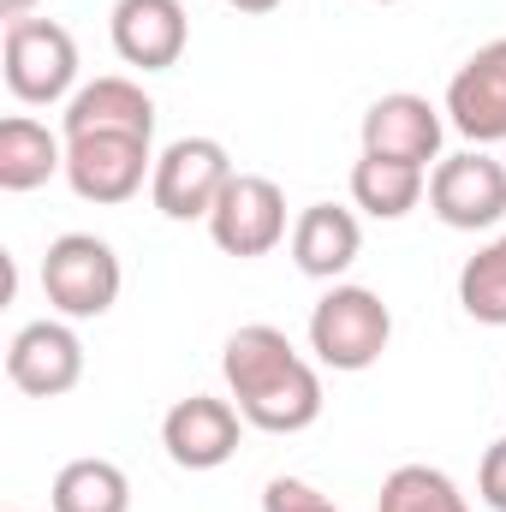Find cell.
Here are the masks:
<instances>
[{
	"label": "cell",
	"instance_id": "1",
	"mask_svg": "<svg viewBox=\"0 0 506 512\" xmlns=\"http://www.w3.org/2000/svg\"><path fill=\"white\" fill-rule=\"evenodd\" d=\"M221 376L239 405V417L262 435H298L322 417V376L292 352V340L268 322H251L227 340Z\"/></svg>",
	"mask_w": 506,
	"mask_h": 512
},
{
	"label": "cell",
	"instance_id": "2",
	"mask_svg": "<svg viewBox=\"0 0 506 512\" xmlns=\"http://www.w3.org/2000/svg\"><path fill=\"white\" fill-rule=\"evenodd\" d=\"M387 340H393V310L370 286H334L310 310V352L340 376H358V370L381 364Z\"/></svg>",
	"mask_w": 506,
	"mask_h": 512
},
{
	"label": "cell",
	"instance_id": "3",
	"mask_svg": "<svg viewBox=\"0 0 506 512\" xmlns=\"http://www.w3.org/2000/svg\"><path fill=\"white\" fill-rule=\"evenodd\" d=\"M120 256L108 239L96 233H60L48 256H42V292L48 304L66 316V322H90V316H108L120 304Z\"/></svg>",
	"mask_w": 506,
	"mask_h": 512
},
{
	"label": "cell",
	"instance_id": "4",
	"mask_svg": "<svg viewBox=\"0 0 506 512\" xmlns=\"http://www.w3.org/2000/svg\"><path fill=\"white\" fill-rule=\"evenodd\" d=\"M233 155L227 143L215 137H179L155 155V173H149V197L167 221H209L221 191L233 185Z\"/></svg>",
	"mask_w": 506,
	"mask_h": 512
},
{
	"label": "cell",
	"instance_id": "5",
	"mask_svg": "<svg viewBox=\"0 0 506 512\" xmlns=\"http://www.w3.org/2000/svg\"><path fill=\"white\" fill-rule=\"evenodd\" d=\"M78 84V42L54 18H18L6 24V90L30 108H54Z\"/></svg>",
	"mask_w": 506,
	"mask_h": 512
},
{
	"label": "cell",
	"instance_id": "6",
	"mask_svg": "<svg viewBox=\"0 0 506 512\" xmlns=\"http://www.w3.org/2000/svg\"><path fill=\"white\" fill-rule=\"evenodd\" d=\"M429 209L441 215V227L453 233H483L506 221V167L483 149L447 155L429 173Z\"/></svg>",
	"mask_w": 506,
	"mask_h": 512
},
{
	"label": "cell",
	"instance_id": "7",
	"mask_svg": "<svg viewBox=\"0 0 506 512\" xmlns=\"http://www.w3.org/2000/svg\"><path fill=\"white\" fill-rule=\"evenodd\" d=\"M155 173V155H149V137H66V185L84 197V203H131L143 191V179Z\"/></svg>",
	"mask_w": 506,
	"mask_h": 512
},
{
	"label": "cell",
	"instance_id": "8",
	"mask_svg": "<svg viewBox=\"0 0 506 512\" xmlns=\"http://www.w3.org/2000/svg\"><path fill=\"white\" fill-rule=\"evenodd\" d=\"M209 239L227 256H268L286 239V191L262 173H233L209 215Z\"/></svg>",
	"mask_w": 506,
	"mask_h": 512
},
{
	"label": "cell",
	"instance_id": "9",
	"mask_svg": "<svg viewBox=\"0 0 506 512\" xmlns=\"http://www.w3.org/2000/svg\"><path fill=\"white\" fill-rule=\"evenodd\" d=\"M239 429H245V417L233 399L191 393L161 417V447L179 471H221L239 453Z\"/></svg>",
	"mask_w": 506,
	"mask_h": 512
},
{
	"label": "cell",
	"instance_id": "10",
	"mask_svg": "<svg viewBox=\"0 0 506 512\" xmlns=\"http://www.w3.org/2000/svg\"><path fill=\"white\" fill-rule=\"evenodd\" d=\"M6 382L30 399H60L84 382V340L66 322H30L6 346Z\"/></svg>",
	"mask_w": 506,
	"mask_h": 512
},
{
	"label": "cell",
	"instance_id": "11",
	"mask_svg": "<svg viewBox=\"0 0 506 512\" xmlns=\"http://www.w3.org/2000/svg\"><path fill=\"white\" fill-rule=\"evenodd\" d=\"M447 120L471 143H506V36L483 42L447 84Z\"/></svg>",
	"mask_w": 506,
	"mask_h": 512
},
{
	"label": "cell",
	"instance_id": "12",
	"mask_svg": "<svg viewBox=\"0 0 506 512\" xmlns=\"http://www.w3.org/2000/svg\"><path fill=\"white\" fill-rule=\"evenodd\" d=\"M114 54L137 72H167L179 66L185 42H191V18L179 0H114Z\"/></svg>",
	"mask_w": 506,
	"mask_h": 512
},
{
	"label": "cell",
	"instance_id": "13",
	"mask_svg": "<svg viewBox=\"0 0 506 512\" xmlns=\"http://www.w3.org/2000/svg\"><path fill=\"white\" fill-rule=\"evenodd\" d=\"M441 108L429 96H411V90H393L370 102L364 114V155H387V161H411V167H429L441 155Z\"/></svg>",
	"mask_w": 506,
	"mask_h": 512
},
{
	"label": "cell",
	"instance_id": "14",
	"mask_svg": "<svg viewBox=\"0 0 506 512\" xmlns=\"http://www.w3.org/2000/svg\"><path fill=\"white\" fill-rule=\"evenodd\" d=\"M149 137L155 143V102L131 78H96L66 102V137Z\"/></svg>",
	"mask_w": 506,
	"mask_h": 512
},
{
	"label": "cell",
	"instance_id": "15",
	"mask_svg": "<svg viewBox=\"0 0 506 512\" xmlns=\"http://www.w3.org/2000/svg\"><path fill=\"white\" fill-rule=\"evenodd\" d=\"M364 251V227H358V215L352 209H340V203H310L298 221H292V262H298V274H310V280H340L352 262Z\"/></svg>",
	"mask_w": 506,
	"mask_h": 512
},
{
	"label": "cell",
	"instance_id": "16",
	"mask_svg": "<svg viewBox=\"0 0 506 512\" xmlns=\"http://www.w3.org/2000/svg\"><path fill=\"white\" fill-rule=\"evenodd\" d=\"M54 173H66V143L54 131L30 114L0 120V191H36Z\"/></svg>",
	"mask_w": 506,
	"mask_h": 512
},
{
	"label": "cell",
	"instance_id": "17",
	"mask_svg": "<svg viewBox=\"0 0 506 512\" xmlns=\"http://www.w3.org/2000/svg\"><path fill=\"white\" fill-rule=\"evenodd\" d=\"M352 203L376 221H399L423 203V167L411 161H387V155H364L352 167Z\"/></svg>",
	"mask_w": 506,
	"mask_h": 512
},
{
	"label": "cell",
	"instance_id": "18",
	"mask_svg": "<svg viewBox=\"0 0 506 512\" xmlns=\"http://www.w3.org/2000/svg\"><path fill=\"white\" fill-rule=\"evenodd\" d=\"M54 512H131V477L114 459H72L54 477Z\"/></svg>",
	"mask_w": 506,
	"mask_h": 512
},
{
	"label": "cell",
	"instance_id": "19",
	"mask_svg": "<svg viewBox=\"0 0 506 512\" xmlns=\"http://www.w3.org/2000/svg\"><path fill=\"white\" fill-rule=\"evenodd\" d=\"M376 512H471V507H465V495H459V483L447 471H435V465H399L381 483Z\"/></svg>",
	"mask_w": 506,
	"mask_h": 512
},
{
	"label": "cell",
	"instance_id": "20",
	"mask_svg": "<svg viewBox=\"0 0 506 512\" xmlns=\"http://www.w3.org/2000/svg\"><path fill=\"white\" fill-rule=\"evenodd\" d=\"M459 304H465L471 322L506 328V239L483 245V251L459 268Z\"/></svg>",
	"mask_w": 506,
	"mask_h": 512
},
{
	"label": "cell",
	"instance_id": "21",
	"mask_svg": "<svg viewBox=\"0 0 506 512\" xmlns=\"http://www.w3.org/2000/svg\"><path fill=\"white\" fill-rule=\"evenodd\" d=\"M262 512H340V507H334V495H322L304 477H274L262 489Z\"/></svg>",
	"mask_w": 506,
	"mask_h": 512
},
{
	"label": "cell",
	"instance_id": "22",
	"mask_svg": "<svg viewBox=\"0 0 506 512\" xmlns=\"http://www.w3.org/2000/svg\"><path fill=\"white\" fill-rule=\"evenodd\" d=\"M477 489H483V501L495 512H506V435L483 453V471H477Z\"/></svg>",
	"mask_w": 506,
	"mask_h": 512
},
{
	"label": "cell",
	"instance_id": "23",
	"mask_svg": "<svg viewBox=\"0 0 506 512\" xmlns=\"http://www.w3.org/2000/svg\"><path fill=\"white\" fill-rule=\"evenodd\" d=\"M233 12H245V18H262V12H274V6H286V0H227Z\"/></svg>",
	"mask_w": 506,
	"mask_h": 512
},
{
	"label": "cell",
	"instance_id": "24",
	"mask_svg": "<svg viewBox=\"0 0 506 512\" xmlns=\"http://www.w3.org/2000/svg\"><path fill=\"white\" fill-rule=\"evenodd\" d=\"M30 6H36V0H0V18L18 24V18H30Z\"/></svg>",
	"mask_w": 506,
	"mask_h": 512
},
{
	"label": "cell",
	"instance_id": "25",
	"mask_svg": "<svg viewBox=\"0 0 506 512\" xmlns=\"http://www.w3.org/2000/svg\"><path fill=\"white\" fill-rule=\"evenodd\" d=\"M381 6H393V0H381Z\"/></svg>",
	"mask_w": 506,
	"mask_h": 512
}]
</instances>
